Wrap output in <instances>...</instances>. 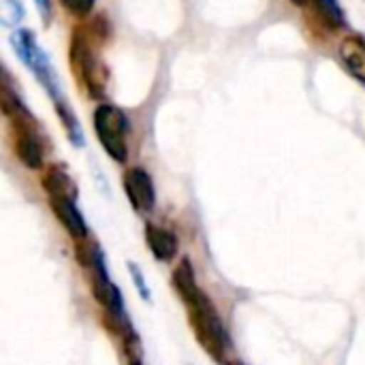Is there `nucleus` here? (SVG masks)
I'll list each match as a JSON object with an SVG mask.
<instances>
[{"instance_id":"obj_1","label":"nucleus","mask_w":365,"mask_h":365,"mask_svg":"<svg viewBox=\"0 0 365 365\" xmlns=\"http://www.w3.org/2000/svg\"><path fill=\"white\" fill-rule=\"evenodd\" d=\"M184 306L188 310L192 331H195L199 344L203 346V351L218 365H231L233 342H231L229 331H227L216 306L212 304V299L201 291Z\"/></svg>"},{"instance_id":"obj_2","label":"nucleus","mask_w":365,"mask_h":365,"mask_svg":"<svg viewBox=\"0 0 365 365\" xmlns=\"http://www.w3.org/2000/svg\"><path fill=\"white\" fill-rule=\"evenodd\" d=\"M11 45L15 47V51L21 58V62L36 75V79L41 81L45 92L53 98V103L60 101L62 98V90H60L58 75H56L49 58L45 56V51L38 47L34 34L30 30H15L11 34Z\"/></svg>"},{"instance_id":"obj_3","label":"nucleus","mask_w":365,"mask_h":365,"mask_svg":"<svg viewBox=\"0 0 365 365\" xmlns=\"http://www.w3.org/2000/svg\"><path fill=\"white\" fill-rule=\"evenodd\" d=\"M71 64H73L77 79L88 88V92L92 96L101 98L105 92V86H107V71L98 62V58L92 49L90 34H86L81 30H75L73 41H71Z\"/></svg>"},{"instance_id":"obj_4","label":"nucleus","mask_w":365,"mask_h":365,"mask_svg":"<svg viewBox=\"0 0 365 365\" xmlns=\"http://www.w3.org/2000/svg\"><path fill=\"white\" fill-rule=\"evenodd\" d=\"M94 128L107 154L113 160L124 163L128 156V148H126L128 120L124 111H120L113 105H98L94 111Z\"/></svg>"},{"instance_id":"obj_5","label":"nucleus","mask_w":365,"mask_h":365,"mask_svg":"<svg viewBox=\"0 0 365 365\" xmlns=\"http://www.w3.org/2000/svg\"><path fill=\"white\" fill-rule=\"evenodd\" d=\"M124 190H126V197L130 201V205L137 210V212H152L154 210V203H156V192H154V184H152V178L148 175L145 169L141 167H133L126 171L124 175Z\"/></svg>"},{"instance_id":"obj_6","label":"nucleus","mask_w":365,"mask_h":365,"mask_svg":"<svg viewBox=\"0 0 365 365\" xmlns=\"http://www.w3.org/2000/svg\"><path fill=\"white\" fill-rule=\"evenodd\" d=\"M49 205L56 214V218L60 220V225L71 233V237L75 242L86 240L88 237V225L81 216V212L77 210L73 199H49Z\"/></svg>"},{"instance_id":"obj_7","label":"nucleus","mask_w":365,"mask_h":365,"mask_svg":"<svg viewBox=\"0 0 365 365\" xmlns=\"http://www.w3.org/2000/svg\"><path fill=\"white\" fill-rule=\"evenodd\" d=\"M145 242H148V248L154 255V259L160 263H171L180 248L175 233H171L169 229H163L158 225H152V222L145 225Z\"/></svg>"},{"instance_id":"obj_8","label":"nucleus","mask_w":365,"mask_h":365,"mask_svg":"<svg viewBox=\"0 0 365 365\" xmlns=\"http://www.w3.org/2000/svg\"><path fill=\"white\" fill-rule=\"evenodd\" d=\"M43 188L47 190L49 199H77V186L71 175L62 167H49L43 175Z\"/></svg>"},{"instance_id":"obj_9","label":"nucleus","mask_w":365,"mask_h":365,"mask_svg":"<svg viewBox=\"0 0 365 365\" xmlns=\"http://www.w3.org/2000/svg\"><path fill=\"white\" fill-rule=\"evenodd\" d=\"M171 284H173L175 293L180 295V299H182L184 304H186V302H190L195 295H199V293H201V289H199V284H197V276H195L192 263H190V259H188V257H184V259L175 265V269H173V278H171Z\"/></svg>"},{"instance_id":"obj_10","label":"nucleus","mask_w":365,"mask_h":365,"mask_svg":"<svg viewBox=\"0 0 365 365\" xmlns=\"http://www.w3.org/2000/svg\"><path fill=\"white\" fill-rule=\"evenodd\" d=\"M340 58L346 68L365 83V41L359 36H346L340 45Z\"/></svg>"},{"instance_id":"obj_11","label":"nucleus","mask_w":365,"mask_h":365,"mask_svg":"<svg viewBox=\"0 0 365 365\" xmlns=\"http://www.w3.org/2000/svg\"><path fill=\"white\" fill-rule=\"evenodd\" d=\"M53 105H56V113H58V118H60V122H62V126H64V130H66L71 143H73L75 148H83V143H86L83 128H81V124H79V120H77L73 107H71L64 98L56 101Z\"/></svg>"},{"instance_id":"obj_12","label":"nucleus","mask_w":365,"mask_h":365,"mask_svg":"<svg viewBox=\"0 0 365 365\" xmlns=\"http://www.w3.org/2000/svg\"><path fill=\"white\" fill-rule=\"evenodd\" d=\"M314 4V11L317 15L321 17V21L331 28V30H340L346 26V19H344V11L342 6L338 4V0H312Z\"/></svg>"},{"instance_id":"obj_13","label":"nucleus","mask_w":365,"mask_h":365,"mask_svg":"<svg viewBox=\"0 0 365 365\" xmlns=\"http://www.w3.org/2000/svg\"><path fill=\"white\" fill-rule=\"evenodd\" d=\"M128 274H130V278H133V282H135V287H137L141 299H143L145 304H150V302H152V293H150V287H148V282H145V276H143L141 267H139L137 263L128 261Z\"/></svg>"},{"instance_id":"obj_14","label":"nucleus","mask_w":365,"mask_h":365,"mask_svg":"<svg viewBox=\"0 0 365 365\" xmlns=\"http://www.w3.org/2000/svg\"><path fill=\"white\" fill-rule=\"evenodd\" d=\"M94 2L96 0H60V4L75 17H86L92 11Z\"/></svg>"},{"instance_id":"obj_15","label":"nucleus","mask_w":365,"mask_h":365,"mask_svg":"<svg viewBox=\"0 0 365 365\" xmlns=\"http://www.w3.org/2000/svg\"><path fill=\"white\" fill-rule=\"evenodd\" d=\"M2 11H4V24L19 21L24 17V6L19 0H2Z\"/></svg>"},{"instance_id":"obj_16","label":"nucleus","mask_w":365,"mask_h":365,"mask_svg":"<svg viewBox=\"0 0 365 365\" xmlns=\"http://www.w3.org/2000/svg\"><path fill=\"white\" fill-rule=\"evenodd\" d=\"M34 2H36L38 11H41V15H43V21H45V24H49V15H51V0H34Z\"/></svg>"},{"instance_id":"obj_17","label":"nucleus","mask_w":365,"mask_h":365,"mask_svg":"<svg viewBox=\"0 0 365 365\" xmlns=\"http://www.w3.org/2000/svg\"><path fill=\"white\" fill-rule=\"evenodd\" d=\"M291 2H293V4H297V6H306L310 0H291Z\"/></svg>"},{"instance_id":"obj_18","label":"nucleus","mask_w":365,"mask_h":365,"mask_svg":"<svg viewBox=\"0 0 365 365\" xmlns=\"http://www.w3.org/2000/svg\"><path fill=\"white\" fill-rule=\"evenodd\" d=\"M128 365H143V364H141V359H130V364Z\"/></svg>"},{"instance_id":"obj_19","label":"nucleus","mask_w":365,"mask_h":365,"mask_svg":"<svg viewBox=\"0 0 365 365\" xmlns=\"http://www.w3.org/2000/svg\"><path fill=\"white\" fill-rule=\"evenodd\" d=\"M240 365H242V364H240Z\"/></svg>"}]
</instances>
